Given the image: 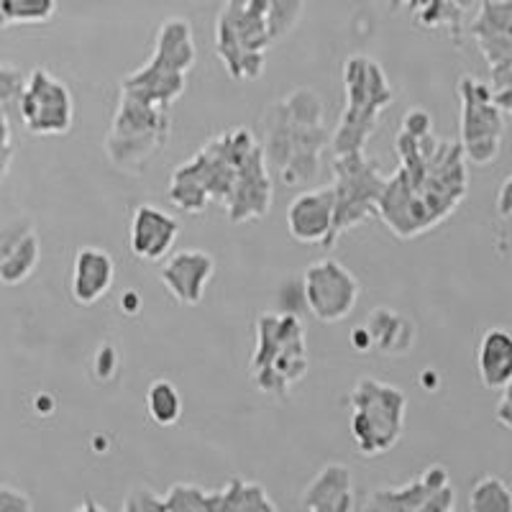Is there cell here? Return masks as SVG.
Returning <instances> with one entry per match:
<instances>
[{"label": "cell", "instance_id": "obj_38", "mask_svg": "<svg viewBox=\"0 0 512 512\" xmlns=\"http://www.w3.org/2000/svg\"><path fill=\"white\" fill-rule=\"evenodd\" d=\"M121 305H123V310H126L128 315H136V313H139V308H141V300H139V295H136V292H126V295L121 297Z\"/></svg>", "mask_w": 512, "mask_h": 512}, {"label": "cell", "instance_id": "obj_35", "mask_svg": "<svg viewBox=\"0 0 512 512\" xmlns=\"http://www.w3.org/2000/svg\"><path fill=\"white\" fill-rule=\"evenodd\" d=\"M93 369H95V374H98V379L108 382V379L118 372V351L113 349L111 344L100 346L98 354H95Z\"/></svg>", "mask_w": 512, "mask_h": 512}, {"label": "cell", "instance_id": "obj_12", "mask_svg": "<svg viewBox=\"0 0 512 512\" xmlns=\"http://www.w3.org/2000/svg\"><path fill=\"white\" fill-rule=\"evenodd\" d=\"M459 98H461V134L459 146L464 152L466 164L487 167L497 162L505 136V113L492 100L487 82L479 77H459Z\"/></svg>", "mask_w": 512, "mask_h": 512}, {"label": "cell", "instance_id": "obj_37", "mask_svg": "<svg viewBox=\"0 0 512 512\" xmlns=\"http://www.w3.org/2000/svg\"><path fill=\"white\" fill-rule=\"evenodd\" d=\"M495 420L510 431L512 428V405H510V387L500 390V402H497V410H495Z\"/></svg>", "mask_w": 512, "mask_h": 512}, {"label": "cell", "instance_id": "obj_2", "mask_svg": "<svg viewBox=\"0 0 512 512\" xmlns=\"http://www.w3.org/2000/svg\"><path fill=\"white\" fill-rule=\"evenodd\" d=\"M323 100L315 90L297 88L269 108L262 154L269 175L282 185H310L320 175V159L328 146Z\"/></svg>", "mask_w": 512, "mask_h": 512}, {"label": "cell", "instance_id": "obj_6", "mask_svg": "<svg viewBox=\"0 0 512 512\" xmlns=\"http://www.w3.org/2000/svg\"><path fill=\"white\" fill-rule=\"evenodd\" d=\"M346 105L336 134L328 139L331 154L361 152L377 131L379 118L392 105V85L384 70L367 54H351L344 64Z\"/></svg>", "mask_w": 512, "mask_h": 512}, {"label": "cell", "instance_id": "obj_10", "mask_svg": "<svg viewBox=\"0 0 512 512\" xmlns=\"http://www.w3.org/2000/svg\"><path fill=\"white\" fill-rule=\"evenodd\" d=\"M333 198H336V218H333V244L346 231L361 226L367 218L377 216V203L382 198L387 175L374 159L361 152L333 154Z\"/></svg>", "mask_w": 512, "mask_h": 512}, {"label": "cell", "instance_id": "obj_11", "mask_svg": "<svg viewBox=\"0 0 512 512\" xmlns=\"http://www.w3.org/2000/svg\"><path fill=\"white\" fill-rule=\"evenodd\" d=\"M487 59L492 100L505 116L512 113V0H484L472 24L464 26Z\"/></svg>", "mask_w": 512, "mask_h": 512}, {"label": "cell", "instance_id": "obj_36", "mask_svg": "<svg viewBox=\"0 0 512 512\" xmlns=\"http://www.w3.org/2000/svg\"><path fill=\"white\" fill-rule=\"evenodd\" d=\"M510 187H512V177H505L500 185V192H497V216H500L502 226H507V223H510V213H512Z\"/></svg>", "mask_w": 512, "mask_h": 512}, {"label": "cell", "instance_id": "obj_9", "mask_svg": "<svg viewBox=\"0 0 512 512\" xmlns=\"http://www.w3.org/2000/svg\"><path fill=\"white\" fill-rule=\"evenodd\" d=\"M172 134L167 108L123 98L105 136V154L123 172H141L144 164L164 149Z\"/></svg>", "mask_w": 512, "mask_h": 512}, {"label": "cell", "instance_id": "obj_16", "mask_svg": "<svg viewBox=\"0 0 512 512\" xmlns=\"http://www.w3.org/2000/svg\"><path fill=\"white\" fill-rule=\"evenodd\" d=\"M272 198V175H269L267 162H264L262 154V144H259L254 152H249V157L241 162L239 175H236V182H233L231 192H228L223 210H226V218L233 226L262 221L269 210H272Z\"/></svg>", "mask_w": 512, "mask_h": 512}, {"label": "cell", "instance_id": "obj_21", "mask_svg": "<svg viewBox=\"0 0 512 512\" xmlns=\"http://www.w3.org/2000/svg\"><path fill=\"white\" fill-rule=\"evenodd\" d=\"M116 282V262L113 256L98 246H85L72 262V297L77 305H95L111 292Z\"/></svg>", "mask_w": 512, "mask_h": 512}, {"label": "cell", "instance_id": "obj_26", "mask_svg": "<svg viewBox=\"0 0 512 512\" xmlns=\"http://www.w3.org/2000/svg\"><path fill=\"white\" fill-rule=\"evenodd\" d=\"M185 402H182L180 390L169 379H154L146 390V413L162 428H172L180 423Z\"/></svg>", "mask_w": 512, "mask_h": 512}, {"label": "cell", "instance_id": "obj_3", "mask_svg": "<svg viewBox=\"0 0 512 512\" xmlns=\"http://www.w3.org/2000/svg\"><path fill=\"white\" fill-rule=\"evenodd\" d=\"M259 141L249 128H231L213 136L198 154L172 172L169 200L185 213L198 216L210 203H226L239 167Z\"/></svg>", "mask_w": 512, "mask_h": 512}, {"label": "cell", "instance_id": "obj_5", "mask_svg": "<svg viewBox=\"0 0 512 512\" xmlns=\"http://www.w3.org/2000/svg\"><path fill=\"white\" fill-rule=\"evenodd\" d=\"M195 39L185 18H169L159 26L149 62L123 77V98L139 100L157 108H169L187 88V72L195 64Z\"/></svg>", "mask_w": 512, "mask_h": 512}, {"label": "cell", "instance_id": "obj_22", "mask_svg": "<svg viewBox=\"0 0 512 512\" xmlns=\"http://www.w3.org/2000/svg\"><path fill=\"white\" fill-rule=\"evenodd\" d=\"M300 507L310 512H349L354 510V479L346 464H326L310 479L300 495Z\"/></svg>", "mask_w": 512, "mask_h": 512}, {"label": "cell", "instance_id": "obj_23", "mask_svg": "<svg viewBox=\"0 0 512 512\" xmlns=\"http://www.w3.org/2000/svg\"><path fill=\"white\" fill-rule=\"evenodd\" d=\"M364 331L369 338V349L382 356H405L413 351L418 328L410 318L392 308H374L364 320Z\"/></svg>", "mask_w": 512, "mask_h": 512}, {"label": "cell", "instance_id": "obj_1", "mask_svg": "<svg viewBox=\"0 0 512 512\" xmlns=\"http://www.w3.org/2000/svg\"><path fill=\"white\" fill-rule=\"evenodd\" d=\"M400 167L387 177L377 216L397 239H415L454 216L469 192V164L459 141L438 139L433 131H397Z\"/></svg>", "mask_w": 512, "mask_h": 512}, {"label": "cell", "instance_id": "obj_15", "mask_svg": "<svg viewBox=\"0 0 512 512\" xmlns=\"http://www.w3.org/2000/svg\"><path fill=\"white\" fill-rule=\"evenodd\" d=\"M454 507V484L443 464H431L420 477L400 487L372 489L364 502V510L374 512H448Z\"/></svg>", "mask_w": 512, "mask_h": 512}, {"label": "cell", "instance_id": "obj_30", "mask_svg": "<svg viewBox=\"0 0 512 512\" xmlns=\"http://www.w3.org/2000/svg\"><path fill=\"white\" fill-rule=\"evenodd\" d=\"M305 6H308V0H267V24L272 44L295 31V26L303 18Z\"/></svg>", "mask_w": 512, "mask_h": 512}, {"label": "cell", "instance_id": "obj_8", "mask_svg": "<svg viewBox=\"0 0 512 512\" xmlns=\"http://www.w3.org/2000/svg\"><path fill=\"white\" fill-rule=\"evenodd\" d=\"M272 47L267 0H226L216 21V54L233 80H259Z\"/></svg>", "mask_w": 512, "mask_h": 512}, {"label": "cell", "instance_id": "obj_29", "mask_svg": "<svg viewBox=\"0 0 512 512\" xmlns=\"http://www.w3.org/2000/svg\"><path fill=\"white\" fill-rule=\"evenodd\" d=\"M162 510L172 512H213V489L177 482L162 495Z\"/></svg>", "mask_w": 512, "mask_h": 512}, {"label": "cell", "instance_id": "obj_13", "mask_svg": "<svg viewBox=\"0 0 512 512\" xmlns=\"http://www.w3.org/2000/svg\"><path fill=\"white\" fill-rule=\"evenodd\" d=\"M18 121L34 136H62L75 123L70 88L49 70L36 67L18 95Z\"/></svg>", "mask_w": 512, "mask_h": 512}, {"label": "cell", "instance_id": "obj_20", "mask_svg": "<svg viewBox=\"0 0 512 512\" xmlns=\"http://www.w3.org/2000/svg\"><path fill=\"white\" fill-rule=\"evenodd\" d=\"M41 259V241L34 226L18 221L0 231V285L16 287L34 274Z\"/></svg>", "mask_w": 512, "mask_h": 512}, {"label": "cell", "instance_id": "obj_32", "mask_svg": "<svg viewBox=\"0 0 512 512\" xmlns=\"http://www.w3.org/2000/svg\"><path fill=\"white\" fill-rule=\"evenodd\" d=\"M121 507L123 510H134V512L162 510V495L149 487H131V492H128V497L123 500Z\"/></svg>", "mask_w": 512, "mask_h": 512}, {"label": "cell", "instance_id": "obj_14", "mask_svg": "<svg viewBox=\"0 0 512 512\" xmlns=\"http://www.w3.org/2000/svg\"><path fill=\"white\" fill-rule=\"evenodd\" d=\"M361 287L351 269L336 259H318L303 274V297L320 323H341L354 313Z\"/></svg>", "mask_w": 512, "mask_h": 512}, {"label": "cell", "instance_id": "obj_17", "mask_svg": "<svg viewBox=\"0 0 512 512\" xmlns=\"http://www.w3.org/2000/svg\"><path fill=\"white\" fill-rule=\"evenodd\" d=\"M336 198L333 187H315L295 195L287 208V231L297 244L333 246Z\"/></svg>", "mask_w": 512, "mask_h": 512}, {"label": "cell", "instance_id": "obj_19", "mask_svg": "<svg viewBox=\"0 0 512 512\" xmlns=\"http://www.w3.org/2000/svg\"><path fill=\"white\" fill-rule=\"evenodd\" d=\"M213 274H216V259L208 251L185 249L169 256L159 277L177 303L192 308L203 300L205 287L213 280Z\"/></svg>", "mask_w": 512, "mask_h": 512}, {"label": "cell", "instance_id": "obj_27", "mask_svg": "<svg viewBox=\"0 0 512 512\" xmlns=\"http://www.w3.org/2000/svg\"><path fill=\"white\" fill-rule=\"evenodd\" d=\"M469 510L472 512H510L512 510V489L505 479L487 474L477 479L469 492Z\"/></svg>", "mask_w": 512, "mask_h": 512}, {"label": "cell", "instance_id": "obj_31", "mask_svg": "<svg viewBox=\"0 0 512 512\" xmlns=\"http://www.w3.org/2000/svg\"><path fill=\"white\" fill-rule=\"evenodd\" d=\"M26 77L16 70V67H3L0 64V111H8L16 108L18 111V95L24 88Z\"/></svg>", "mask_w": 512, "mask_h": 512}, {"label": "cell", "instance_id": "obj_28", "mask_svg": "<svg viewBox=\"0 0 512 512\" xmlns=\"http://www.w3.org/2000/svg\"><path fill=\"white\" fill-rule=\"evenodd\" d=\"M57 0H0V29L13 24H47Z\"/></svg>", "mask_w": 512, "mask_h": 512}, {"label": "cell", "instance_id": "obj_24", "mask_svg": "<svg viewBox=\"0 0 512 512\" xmlns=\"http://www.w3.org/2000/svg\"><path fill=\"white\" fill-rule=\"evenodd\" d=\"M477 369L487 390L500 392L512 387V336L507 328L495 326L484 331L477 349Z\"/></svg>", "mask_w": 512, "mask_h": 512}, {"label": "cell", "instance_id": "obj_25", "mask_svg": "<svg viewBox=\"0 0 512 512\" xmlns=\"http://www.w3.org/2000/svg\"><path fill=\"white\" fill-rule=\"evenodd\" d=\"M213 512H277V502L262 484L233 477L223 489H213Z\"/></svg>", "mask_w": 512, "mask_h": 512}, {"label": "cell", "instance_id": "obj_34", "mask_svg": "<svg viewBox=\"0 0 512 512\" xmlns=\"http://www.w3.org/2000/svg\"><path fill=\"white\" fill-rule=\"evenodd\" d=\"M13 159V131H11V113L0 111V182L6 180L8 167Z\"/></svg>", "mask_w": 512, "mask_h": 512}, {"label": "cell", "instance_id": "obj_4", "mask_svg": "<svg viewBox=\"0 0 512 512\" xmlns=\"http://www.w3.org/2000/svg\"><path fill=\"white\" fill-rule=\"evenodd\" d=\"M305 328L292 310L262 313L256 318V346L249 359V377L264 395L287 397L308 374Z\"/></svg>", "mask_w": 512, "mask_h": 512}, {"label": "cell", "instance_id": "obj_7", "mask_svg": "<svg viewBox=\"0 0 512 512\" xmlns=\"http://www.w3.org/2000/svg\"><path fill=\"white\" fill-rule=\"evenodd\" d=\"M408 415V395L397 384L361 377L349 395V431L356 451L367 459L397 446Z\"/></svg>", "mask_w": 512, "mask_h": 512}, {"label": "cell", "instance_id": "obj_18", "mask_svg": "<svg viewBox=\"0 0 512 512\" xmlns=\"http://www.w3.org/2000/svg\"><path fill=\"white\" fill-rule=\"evenodd\" d=\"M180 236V221L154 203H141L131 216L128 246L141 262H162Z\"/></svg>", "mask_w": 512, "mask_h": 512}, {"label": "cell", "instance_id": "obj_33", "mask_svg": "<svg viewBox=\"0 0 512 512\" xmlns=\"http://www.w3.org/2000/svg\"><path fill=\"white\" fill-rule=\"evenodd\" d=\"M34 500L24 489H16L11 484H0V512H31Z\"/></svg>", "mask_w": 512, "mask_h": 512}]
</instances>
